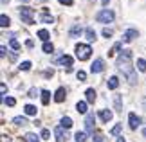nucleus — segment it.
<instances>
[{"instance_id": "f257e3e1", "label": "nucleus", "mask_w": 146, "mask_h": 142, "mask_svg": "<svg viewBox=\"0 0 146 142\" xmlns=\"http://www.w3.org/2000/svg\"><path fill=\"white\" fill-rule=\"evenodd\" d=\"M132 50L130 49H123V52H119V56H117V59H115V67L117 69H121L123 72L126 74H130V72H133L132 70Z\"/></svg>"}, {"instance_id": "f03ea898", "label": "nucleus", "mask_w": 146, "mask_h": 142, "mask_svg": "<svg viewBox=\"0 0 146 142\" xmlns=\"http://www.w3.org/2000/svg\"><path fill=\"white\" fill-rule=\"evenodd\" d=\"M74 52H76V58L80 61H87L92 54V47L88 43H78L74 47Z\"/></svg>"}, {"instance_id": "7ed1b4c3", "label": "nucleus", "mask_w": 146, "mask_h": 142, "mask_svg": "<svg viewBox=\"0 0 146 142\" xmlns=\"http://www.w3.org/2000/svg\"><path fill=\"white\" fill-rule=\"evenodd\" d=\"M18 13H20V18H22L24 24H27V25L35 24V18H33V16H35V9L33 7H29V5H20Z\"/></svg>"}, {"instance_id": "20e7f679", "label": "nucleus", "mask_w": 146, "mask_h": 142, "mask_svg": "<svg viewBox=\"0 0 146 142\" xmlns=\"http://www.w3.org/2000/svg\"><path fill=\"white\" fill-rule=\"evenodd\" d=\"M114 18H115V13L112 9H101L96 15V20L99 24H110V22H114Z\"/></svg>"}, {"instance_id": "39448f33", "label": "nucleus", "mask_w": 146, "mask_h": 142, "mask_svg": "<svg viewBox=\"0 0 146 142\" xmlns=\"http://www.w3.org/2000/svg\"><path fill=\"white\" fill-rule=\"evenodd\" d=\"M94 124H96V115H94V113H87L85 115V129H87V133L94 135Z\"/></svg>"}, {"instance_id": "423d86ee", "label": "nucleus", "mask_w": 146, "mask_h": 142, "mask_svg": "<svg viewBox=\"0 0 146 142\" xmlns=\"http://www.w3.org/2000/svg\"><path fill=\"white\" fill-rule=\"evenodd\" d=\"M56 63H58V65H61V67H67V69H70V67H72V63H74V59H72V56H69V54H63V56H60V58L56 59Z\"/></svg>"}, {"instance_id": "0eeeda50", "label": "nucleus", "mask_w": 146, "mask_h": 142, "mask_svg": "<svg viewBox=\"0 0 146 142\" xmlns=\"http://www.w3.org/2000/svg\"><path fill=\"white\" fill-rule=\"evenodd\" d=\"M103 70H105V61L101 59V58L94 59V63H92V67H90V72H92V74H101Z\"/></svg>"}, {"instance_id": "6e6552de", "label": "nucleus", "mask_w": 146, "mask_h": 142, "mask_svg": "<svg viewBox=\"0 0 146 142\" xmlns=\"http://www.w3.org/2000/svg\"><path fill=\"white\" fill-rule=\"evenodd\" d=\"M137 36H139V31L137 29H128V31H125V34H123V42H125V43H130Z\"/></svg>"}, {"instance_id": "1a4fd4ad", "label": "nucleus", "mask_w": 146, "mask_h": 142, "mask_svg": "<svg viewBox=\"0 0 146 142\" xmlns=\"http://www.w3.org/2000/svg\"><path fill=\"white\" fill-rule=\"evenodd\" d=\"M128 124H130V128H132V129H137V126L141 124V117H139L137 113L130 112V113H128Z\"/></svg>"}, {"instance_id": "9d476101", "label": "nucleus", "mask_w": 146, "mask_h": 142, "mask_svg": "<svg viewBox=\"0 0 146 142\" xmlns=\"http://www.w3.org/2000/svg\"><path fill=\"white\" fill-rule=\"evenodd\" d=\"M54 137H56V142H65V140H67V131H65V128L56 126V128H54Z\"/></svg>"}, {"instance_id": "9b49d317", "label": "nucleus", "mask_w": 146, "mask_h": 142, "mask_svg": "<svg viewBox=\"0 0 146 142\" xmlns=\"http://www.w3.org/2000/svg\"><path fill=\"white\" fill-rule=\"evenodd\" d=\"M83 32H85V29H83L80 24H76V25H72L70 29H69V36L70 38H80Z\"/></svg>"}, {"instance_id": "f8f14e48", "label": "nucleus", "mask_w": 146, "mask_h": 142, "mask_svg": "<svg viewBox=\"0 0 146 142\" xmlns=\"http://www.w3.org/2000/svg\"><path fill=\"white\" fill-rule=\"evenodd\" d=\"M40 20H42V24H54V16L49 15V9L47 7H43V13L40 16Z\"/></svg>"}, {"instance_id": "ddd939ff", "label": "nucleus", "mask_w": 146, "mask_h": 142, "mask_svg": "<svg viewBox=\"0 0 146 142\" xmlns=\"http://www.w3.org/2000/svg\"><path fill=\"white\" fill-rule=\"evenodd\" d=\"M96 97H98V94H96V90L94 88H87L85 90V101L88 104H92L94 101H96Z\"/></svg>"}, {"instance_id": "4468645a", "label": "nucleus", "mask_w": 146, "mask_h": 142, "mask_svg": "<svg viewBox=\"0 0 146 142\" xmlns=\"http://www.w3.org/2000/svg\"><path fill=\"white\" fill-rule=\"evenodd\" d=\"M99 117L103 122H110L112 119H114V112L112 110H99Z\"/></svg>"}, {"instance_id": "2eb2a0df", "label": "nucleus", "mask_w": 146, "mask_h": 142, "mask_svg": "<svg viewBox=\"0 0 146 142\" xmlns=\"http://www.w3.org/2000/svg\"><path fill=\"white\" fill-rule=\"evenodd\" d=\"M65 95H67L65 88H63V87H60V88L54 92V101H56V103H63V101H65Z\"/></svg>"}, {"instance_id": "dca6fc26", "label": "nucleus", "mask_w": 146, "mask_h": 142, "mask_svg": "<svg viewBox=\"0 0 146 142\" xmlns=\"http://www.w3.org/2000/svg\"><path fill=\"white\" fill-rule=\"evenodd\" d=\"M60 126L65 128V129H70L72 128V119L69 115H63V117H61V121H60Z\"/></svg>"}, {"instance_id": "f3484780", "label": "nucleus", "mask_w": 146, "mask_h": 142, "mask_svg": "<svg viewBox=\"0 0 146 142\" xmlns=\"http://www.w3.org/2000/svg\"><path fill=\"white\" fill-rule=\"evenodd\" d=\"M106 85H108L110 90H117V87H119V77H117V76H112L108 81H106Z\"/></svg>"}, {"instance_id": "a211bd4d", "label": "nucleus", "mask_w": 146, "mask_h": 142, "mask_svg": "<svg viewBox=\"0 0 146 142\" xmlns=\"http://www.w3.org/2000/svg\"><path fill=\"white\" fill-rule=\"evenodd\" d=\"M117 52H123V43L121 42H117V43H114V47H112L110 50H108V56L112 58V56H115Z\"/></svg>"}, {"instance_id": "6ab92c4d", "label": "nucleus", "mask_w": 146, "mask_h": 142, "mask_svg": "<svg viewBox=\"0 0 146 142\" xmlns=\"http://www.w3.org/2000/svg\"><path fill=\"white\" fill-rule=\"evenodd\" d=\"M13 124H16V126H25L27 117L25 115H16V117H13Z\"/></svg>"}, {"instance_id": "aec40b11", "label": "nucleus", "mask_w": 146, "mask_h": 142, "mask_svg": "<svg viewBox=\"0 0 146 142\" xmlns=\"http://www.w3.org/2000/svg\"><path fill=\"white\" fill-rule=\"evenodd\" d=\"M42 137H38L36 133H25L24 135V142H40Z\"/></svg>"}, {"instance_id": "412c9836", "label": "nucleus", "mask_w": 146, "mask_h": 142, "mask_svg": "<svg viewBox=\"0 0 146 142\" xmlns=\"http://www.w3.org/2000/svg\"><path fill=\"white\" fill-rule=\"evenodd\" d=\"M96 31H94L92 29V27H87V29H85V38L88 40V42H94V40H96Z\"/></svg>"}, {"instance_id": "4be33fe9", "label": "nucleus", "mask_w": 146, "mask_h": 142, "mask_svg": "<svg viewBox=\"0 0 146 142\" xmlns=\"http://www.w3.org/2000/svg\"><path fill=\"white\" fill-rule=\"evenodd\" d=\"M38 38H40L43 43H47V42H49V38H50V34H49V31H47V29H40V31H38Z\"/></svg>"}, {"instance_id": "5701e85b", "label": "nucleus", "mask_w": 146, "mask_h": 142, "mask_svg": "<svg viewBox=\"0 0 146 142\" xmlns=\"http://www.w3.org/2000/svg\"><path fill=\"white\" fill-rule=\"evenodd\" d=\"M87 101H78V104H76V110H78V113H85L87 115Z\"/></svg>"}, {"instance_id": "b1692460", "label": "nucleus", "mask_w": 146, "mask_h": 142, "mask_svg": "<svg viewBox=\"0 0 146 142\" xmlns=\"http://www.w3.org/2000/svg\"><path fill=\"white\" fill-rule=\"evenodd\" d=\"M9 25H11V18L7 15H0V27L5 29V27H9Z\"/></svg>"}, {"instance_id": "393cba45", "label": "nucleus", "mask_w": 146, "mask_h": 142, "mask_svg": "<svg viewBox=\"0 0 146 142\" xmlns=\"http://www.w3.org/2000/svg\"><path fill=\"white\" fill-rule=\"evenodd\" d=\"M24 112H25V115H36V106H33V104H25L24 106Z\"/></svg>"}, {"instance_id": "a878e982", "label": "nucleus", "mask_w": 146, "mask_h": 142, "mask_svg": "<svg viewBox=\"0 0 146 142\" xmlns=\"http://www.w3.org/2000/svg\"><path fill=\"white\" fill-rule=\"evenodd\" d=\"M42 104H49V101H50V92L49 90H42Z\"/></svg>"}, {"instance_id": "bb28decb", "label": "nucleus", "mask_w": 146, "mask_h": 142, "mask_svg": "<svg viewBox=\"0 0 146 142\" xmlns=\"http://www.w3.org/2000/svg\"><path fill=\"white\" fill-rule=\"evenodd\" d=\"M121 129H123V124H115V126L110 129V135H114V137H119V135H121Z\"/></svg>"}, {"instance_id": "cd10ccee", "label": "nucleus", "mask_w": 146, "mask_h": 142, "mask_svg": "<svg viewBox=\"0 0 146 142\" xmlns=\"http://www.w3.org/2000/svg\"><path fill=\"white\" fill-rule=\"evenodd\" d=\"M42 50H43L45 54H50V52L54 50V45L50 43V42H47V43H43V45H42Z\"/></svg>"}, {"instance_id": "c85d7f7f", "label": "nucleus", "mask_w": 146, "mask_h": 142, "mask_svg": "<svg viewBox=\"0 0 146 142\" xmlns=\"http://www.w3.org/2000/svg\"><path fill=\"white\" fill-rule=\"evenodd\" d=\"M74 139H76V142H87V133L85 131H78L74 135Z\"/></svg>"}, {"instance_id": "c756f323", "label": "nucleus", "mask_w": 146, "mask_h": 142, "mask_svg": "<svg viewBox=\"0 0 146 142\" xmlns=\"http://www.w3.org/2000/svg\"><path fill=\"white\" fill-rule=\"evenodd\" d=\"M38 94H42V90H38V88H35V87H33V88H29V92H27V97L35 99Z\"/></svg>"}, {"instance_id": "7c9ffc66", "label": "nucleus", "mask_w": 146, "mask_h": 142, "mask_svg": "<svg viewBox=\"0 0 146 142\" xmlns=\"http://www.w3.org/2000/svg\"><path fill=\"white\" fill-rule=\"evenodd\" d=\"M137 69H139V72H146V59H143V58L137 59Z\"/></svg>"}, {"instance_id": "2f4dec72", "label": "nucleus", "mask_w": 146, "mask_h": 142, "mask_svg": "<svg viewBox=\"0 0 146 142\" xmlns=\"http://www.w3.org/2000/svg\"><path fill=\"white\" fill-rule=\"evenodd\" d=\"M126 77H128V83H130V85H135V83H137V72H135V70L130 72Z\"/></svg>"}, {"instance_id": "473e14b6", "label": "nucleus", "mask_w": 146, "mask_h": 142, "mask_svg": "<svg viewBox=\"0 0 146 142\" xmlns=\"http://www.w3.org/2000/svg\"><path fill=\"white\" fill-rule=\"evenodd\" d=\"M9 45H11V49H13V50H20V43H18V40H16L15 36L9 40Z\"/></svg>"}, {"instance_id": "72a5a7b5", "label": "nucleus", "mask_w": 146, "mask_h": 142, "mask_svg": "<svg viewBox=\"0 0 146 142\" xmlns=\"http://www.w3.org/2000/svg\"><path fill=\"white\" fill-rule=\"evenodd\" d=\"M92 142H105V135L94 133V135H92Z\"/></svg>"}, {"instance_id": "f704fd0d", "label": "nucleus", "mask_w": 146, "mask_h": 142, "mask_svg": "<svg viewBox=\"0 0 146 142\" xmlns=\"http://www.w3.org/2000/svg\"><path fill=\"white\" fill-rule=\"evenodd\" d=\"M20 70H24V72L31 70V61H22V63H20Z\"/></svg>"}, {"instance_id": "c9c22d12", "label": "nucleus", "mask_w": 146, "mask_h": 142, "mask_svg": "<svg viewBox=\"0 0 146 142\" xmlns=\"http://www.w3.org/2000/svg\"><path fill=\"white\" fill-rule=\"evenodd\" d=\"M4 104H5V106H15V104H16V99H15V97H5V99H4Z\"/></svg>"}, {"instance_id": "e433bc0d", "label": "nucleus", "mask_w": 146, "mask_h": 142, "mask_svg": "<svg viewBox=\"0 0 146 142\" xmlns=\"http://www.w3.org/2000/svg\"><path fill=\"white\" fill-rule=\"evenodd\" d=\"M76 77H78V81H87V72L80 70V72L76 74Z\"/></svg>"}, {"instance_id": "4c0bfd02", "label": "nucleus", "mask_w": 146, "mask_h": 142, "mask_svg": "<svg viewBox=\"0 0 146 142\" xmlns=\"http://www.w3.org/2000/svg\"><path fill=\"white\" fill-rule=\"evenodd\" d=\"M114 104L115 110H121V95H114Z\"/></svg>"}, {"instance_id": "58836bf2", "label": "nucleus", "mask_w": 146, "mask_h": 142, "mask_svg": "<svg viewBox=\"0 0 146 142\" xmlns=\"http://www.w3.org/2000/svg\"><path fill=\"white\" fill-rule=\"evenodd\" d=\"M101 34H103L105 38H112V34H114V31H112V29H108V27H105V29H103V32H101Z\"/></svg>"}, {"instance_id": "ea45409f", "label": "nucleus", "mask_w": 146, "mask_h": 142, "mask_svg": "<svg viewBox=\"0 0 146 142\" xmlns=\"http://www.w3.org/2000/svg\"><path fill=\"white\" fill-rule=\"evenodd\" d=\"M40 137L47 140V139L50 137V131H49V129H47V128H43V129H42V133H40Z\"/></svg>"}, {"instance_id": "a19ab883", "label": "nucleus", "mask_w": 146, "mask_h": 142, "mask_svg": "<svg viewBox=\"0 0 146 142\" xmlns=\"http://www.w3.org/2000/svg\"><path fill=\"white\" fill-rule=\"evenodd\" d=\"M5 92H7V87H5V83L0 85V94H2V101L5 99Z\"/></svg>"}, {"instance_id": "79ce46f5", "label": "nucleus", "mask_w": 146, "mask_h": 142, "mask_svg": "<svg viewBox=\"0 0 146 142\" xmlns=\"http://www.w3.org/2000/svg\"><path fill=\"white\" fill-rule=\"evenodd\" d=\"M58 2H60L61 5H72V4H74L72 0H58Z\"/></svg>"}, {"instance_id": "37998d69", "label": "nucleus", "mask_w": 146, "mask_h": 142, "mask_svg": "<svg viewBox=\"0 0 146 142\" xmlns=\"http://www.w3.org/2000/svg\"><path fill=\"white\" fill-rule=\"evenodd\" d=\"M5 54H7V49H5V47H4V45H2V47H0V56H2V58H4V56H5Z\"/></svg>"}, {"instance_id": "c03bdc74", "label": "nucleus", "mask_w": 146, "mask_h": 142, "mask_svg": "<svg viewBox=\"0 0 146 142\" xmlns=\"http://www.w3.org/2000/svg\"><path fill=\"white\" fill-rule=\"evenodd\" d=\"M108 2H110V0H101V4H103V5H108Z\"/></svg>"}, {"instance_id": "a18cd8bd", "label": "nucleus", "mask_w": 146, "mask_h": 142, "mask_svg": "<svg viewBox=\"0 0 146 142\" xmlns=\"http://www.w3.org/2000/svg\"><path fill=\"white\" fill-rule=\"evenodd\" d=\"M143 108H144V110H146V97L143 99Z\"/></svg>"}, {"instance_id": "49530a36", "label": "nucleus", "mask_w": 146, "mask_h": 142, "mask_svg": "<svg viewBox=\"0 0 146 142\" xmlns=\"http://www.w3.org/2000/svg\"><path fill=\"white\" fill-rule=\"evenodd\" d=\"M117 142H126V140L123 139V137H119V139H117Z\"/></svg>"}, {"instance_id": "de8ad7c7", "label": "nucleus", "mask_w": 146, "mask_h": 142, "mask_svg": "<svg viewBox=\"0 0 146 142\" xmlns=\"http://www.w3.org/2000/svg\"><path fill=\"white\" fill-rule=\"evenodd\" d=\"M143 137H144V139H146V128H144V129H143Z\"/></svg>"}, {"instance_id": "09e8293b", "label": "nucleus", "mask_w": 146, "mask_h": 142, "mask_svg": "<svg viewBox=\"0 0 146 142\" xmlns=\"http://www.w3.org/2000/svg\"><path fill=\"white\" fill-rule=\"evenodd\" d=\"M2 2H4V4H5V2H9V0H2Z\"/></svg>"}, {"instance_id": "8fccbe9b", "label": "nucleus", "mask_w": 146, "mask_h": 142, "mask_svg": "<svg viewBox=\"0 0 146 142\" xmlns=\"http://www.w3.org/2000/svg\"><path fill=\"white\" fill-rule=\"evenodd\" d=\"M22 2H29V0H22Z\"/></svg>"}]
</instances>
